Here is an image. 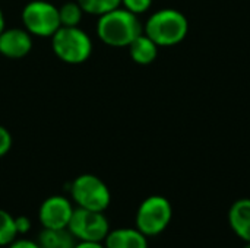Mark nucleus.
<instances>
[{
    "mask_svg": "<svg viewBox=\"0 0 250 248\" xmlns=\"http://www.w3.org/2000/svg\"><path fill=\"white\" fill-rule=\"evenodd\" d=\"M142 32L144 26L139 20V16L122 6L98 16L97 37L105 45L116 48L129 47V44Z\"/></svg>",
    "mask_w": 250,
    "mask_h": 248,
    "instance_id": "1",
    "label": "nucleus"
},
{
    "mask_svg": "<svg viewBox=\"0 0 250 248\" xmlns=\"http://www.w3.org/2000/svg\"><path fill=\"white\" fill-rule=\"evenodd\" d=\"M189 32L188 18L176 9H160L154 12L144 25V34L158 47L180 44Z\"/></svg>",
    "mask_w": 250,
    "mask_h": 248,
    "instance_id": "2",
    "label": "nucleus"
},
{
    "mask_svg": "<svg viewBox=\"0 0 250 248\" xmlns=\"http://www.w3.org/2000/svg\"><path fill=\"white\" fill-rule=\"evenodd\" d=\"M54 56L66 64H82L92 54V39L79 26H60L51 37Z\"/></svg>",
    "mask_w": 250,
    "mask_h": 248,
    "instance_id": "3",
    "label": "nucleus"
},
{
    "mask_svg": "<svg viewBox=\"0 0 250 248\" xmlns=\"http://www.w3.org/2000/svg\"><path fill=\"white\" fill-rule=\"evenodd\" d=\"M21 19L23 28L38 38H51L62 26L59 7L47 0L28 1L21 12Z\"/></svg>",
    "mask_w": 250,
    "mask_h": 248,
    "instance_id": "4",
    "label": "nucleus"
},
{
    "mask_svg": "<svg viewBox=\"0 0 250 248\" xmlns=\"http://www.w3.org/2000/svg\"><path fill=\"white\" fill-rule=\"evenodd\" d=\"M70 196L78 208L105 212L111 203V193L107 184L94 174H82L70 184Z\"/></svg>",
    "mask_w": 250,
    "mask_h": 248,
    "instance_id": "5",
    "label": "nucleus"
},
{
    "mask_svg": "<svg viewBox=\"0 0 250 248\" xmlns=\"http://www.w3.org/2000/svg\"><path fill=\"white\" fill-rule=\"evenodd\" d=\"M171 218V203L163 196H149L138 208L136 229H139L146 237H155L167 229Z\"/></svg>",
    "mask_w": 250,
    "mask_h": 248,
    "instance_id": "6",
    "label": "nucleus"
},
{
    "mask_svg": "<svg viewBox=\"0 0 250 248\" xmlns=\"http://www.w3.org/2000/svg\"><path fill=\"white\" fill-rule=\"evenodd\" d=\"M67 229L75 237V240L104 243L110 232V224L104 212L76 208L72 213Z\"/></svg>",
    "mask_w": 250,
    "mask_h": 248,
    "instance_id": "7",
    "label": "nucleus"
},
{
    "mask_svg": "<svg viewBox=\"0 0 250 248\" xmlns=\"http://www.w3.org/2000/svg\"><path fill=\"white\" fill-rule=\"evenodd\" d=\"M73 210L75 208L67 197L50 196L41 203L38 210V219L42 228L63 229L67 228Z\"/></svg>",
    "mask_w": 250,
    "mask_h": 248,
    "instance_id": "8",
    "label": "nucleus"
},
{
    "mask_svg": "<svg viewBox=\"0 0 250 248\" xmlns=\"http://www.w3.org/2000/svg\"><path fill=\"white\" fill-rule=\"evenodd\" d=\"M32 45V35L25 28H4L0 34V54L6 58H22L31 53Z\"/></svg>",
    "mask_w": 250,
    "mask_h": 248,
    "instance_id": "9",
    "label": "nucleus"
},
{
    "mask_svg": "<svg viewBox=\"0 0 250 248\" xmlns=\"http://www.w3.org/2000/svg\"><path fill=\"white\" fill-rule=\"evenodd\" d=\"M148 237L136 228H119L110 231L104 240L105 248H148Z\"/></svg>",
    "mask_w": 250,
    "mask_h": 248,
    "instance_id": "10",
    "label": "nucleus"
},
{
    "mask_svg": "<svg viewBox=\"0 0 250 248\" xmlns=\"http://www.w3.org/2000/svg\"><path fill=\"white\" fill-rule=\"evenodd\" d=\"M229 224L234 234L243 241H250V199L234 202L229 210Z\"/></svg>",
    "mask_w": 250,
    "mask_h": 248,
    "instance_id": "11",
    "label": "nucleus"
},
{
    "mask_svg": "<svg viewBox=\"0 0 250 248\" xmlns=\"http://www.w3.org/2000/svg\"><path fill=\"white\" fill-rule=\"evenodd\" d=\"M129 56L130 58L141 66H146L155 61L157 56H158V45L144 32L135 38L130 44H129Z\"/></svg>",
    "mask_w": 250,
    "mask_h": 248,
    "instance_id": "12",
    "label": "nucleus"
},
{
    "mask_svg": "<svg viewBox=\"0 0 250 248\" xmlns=\"http://www.w3.org/2000/svg\"><path fill=\"white\" fill-rule=\"evenodd\" d=\"M40 248H73L75 237L67 228L63 229H48L44 228L37 240Z\"/></svg>",
    "mask_w": 250,
    "mask_h": 248,
    "instance_id": "13",
    "label": "nucleus"
},
{
    "mask_svg": "<svg viewBox=\"0 0 250 248\" xmlns=\"http://www.w3.org/2000/svg\"><path fill=\"white\" fill-rule=\"evenodd\" d=\"M83 15L85 13L76 0L75 1H66L59 7V16H60L62 26H79Z\"/></svg>",
    "mask_w": 250,
    "mask_h": 248,
    "instance_id": "14",
    "label": "nucleus"
},
{
    "mask_svg": "<svg viewBox=\"0 0 250 248\" xmlns=\"http://www.w3.org/2000/svg\"><path fill=\"white\" fill-rule=\"evenodd\" d=\"M83 13L92 16H101L122 6V0H76Z\"/></svg>",
    "mask_w": 250,
    "mask_h": 248,
    "instance_id": "15",
    "label": "nucleus"
},
{
    "mask_svg": "<svg viewBox=\"0 0 250 248\" xmlns=\"http://www.w3.org/2000/svg\"><path fill=\"white\" fill-rule=\"evenodd\" d=\"M18 237L15 227V216L0 209V247H7Z\"/></svg>",
    "mask_w": 250,
    "mask_h": 248,
    "instance_id": "16",
    "label": "nucleus"
},
{
    "mask_svg": "<svg viewBox=\"0 0 250 248\" xmlns=\"http://www.w3.org/2000/svg\"><path fill=\"white\" fill-rule=\"evenodd\" d=\"M151 4H152V0H122V7H125L126 10L138 16L148 12Z\"/></svg>",
    "mask_w": 250,
    "mask_h": 248,
    "instance_id": "17",
    "label": "nucleus"
},
{
    "mask_svg": "<svg viewBox=\"0 0 250 248\" xmlns=\"http://www.w3.org/2000/svg\"><path fill=\"white\" fill-rule=\"evenodd\" d=\"M12 145H13V137L10 132L6 127L0 126V158L9 153V151L12 149Z\"/></svg>",
    "mask_w": 250,
    "mask_h": 248,
    "instance_id": "18",
    "label": "nucleus"
},
{
    "mask_svg": "<svg viewBox=\"0 0 250 248\" xmlns=\"http://www.w3.org/2000/svg\"><path fill=\"white\" fill-rule=\"evenodd\" d=\"M15 227H16V232L18 235L19 234H26L29 232L31 227H32V222L28 216H16L15 218Z\"/></svg>",
    "mask_w": 250,
    "mask_h": 248,
    "instance_id": "19",
    "label": "nucleus"
},
{
    "mask_svg": "<svg viewBox=\"0 0 250 248\" xmlns=\"http://www.w3.org/2000/svg\"><path fill=\"white\" fill-rule=\"evenodd\" d=\"M9 248H40L37 241H32V240H26V238H22V240H15L13 243H10Z\"/></svg>",
    "mask_w": 250,
    "mask_h": 248,
    "instance_id": "20",
    "label": "nucleus"
},
{
    "mask_svg": "<svg viewBox=\"0 0 250 248\" xmlns=\"http://www.w3.org/2000/svg\"><path fill=\"white\" fill-rule=\"evenodd\" d=\"M73 248H105L103 243H92V241H79Z\"/></svg>",
    "mask_w": 250,
    "mask_h": 248,
    "instance_id": "21",
    "label": "nucleus"
},
{
    "mask_svg": "<svg viewBox=\"0 0 250 248\" xmlns=\"http://www.w3.org/2000/svg\"><path fill=\"white\" fill-rule=\"evenodd\" d=\"M4 28H6V19H4V13L0 7V34L4 31Z\"/></svg>",
    "mask_w": 250,
    "mask_h": 248,
    "instance_id": "22",
    "label": "nucleus"
},
{
    "mask_svg": "<svg viewBox=\"0 0 250 248\" xmlns=\"http://www.w3.org/2000/svg\"><path fill=\"white\" fill-rule=\"evenodd\" d=\"M243 248H250V241H249V243H246V246H245Z\"/></svg>",
    "mask_w": 250,
    "mask_h": 248,
    "instance_id": "23",
    "label": "nucleus"
}]
</instances>
